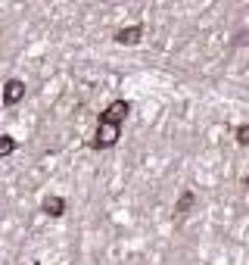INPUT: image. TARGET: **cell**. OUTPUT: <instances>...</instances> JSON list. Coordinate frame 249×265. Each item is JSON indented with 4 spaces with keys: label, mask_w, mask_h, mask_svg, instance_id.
<instances>
[{
    "label": "cell",
    "mask_w": 249,
    "mask_h": 265,
    "mask_svg": "<svg viewBox=\"0 0 249 265\" xmlns=\"http://www.w3.org/2000/svg\"><path fill=\"white\" fill-rule=\"evenodd\" d=\"M118 137H121V125H112V122H100L91 147H112V144H118Z\"/></svg>",
    "instance_id": "1"
},
{
    "label": "cell",
    "mask_w": 249,
    "mask_h": 265,
    "mask_svg": "<svg viewBox=\"0 0 249 265\" xmlns=\"http://www.w3.org/2000/svg\"><path fill=\"white\" fill-rule=\"evenodd\" d=\"M128 113H131L128 100H112V103H109V106H106V110H103L100 122H112V125H121V122L128 119Z\"/></svg>",
    "instance_id": "2"
},
{
    "label": "cell",
    "mask_w": 249,
    "mask_h": 265,
    "mask_svg": "<svg viewBox=\"0 0 249 265\" xmlns=\"http://www.w3.org/2000/svg\"><path fill=\"white\" fill-rule=\"evenodd\" d=\"M144 25L140 22H134V25H128V28H118L115 31V44H125V47H134V44H140V38H144Z\"/></svg>",
    "instance_id": "3"
},
{
    "label": "cell",
    "mask_w": 249,
    "mask_h": 265,
    "mask_svg": "<svg viewBox=\"0 0 249 265\" xmlns=\"http://www.w3.org/2000/svg\"><path fill=\"white\" fill-rule=\"evenodd\" d=\"M22 97H25V81L10 78V81L4 84V103H7V106H16Z\"/></svg>",
    "instance_id": "4"
},
{
    "label": "cell",
    "mask_w": 249,
    "mask_h": 265,
    "mask_svg": "<svg viewBox=\"0 0 249 265\" xmlns=\"http://www.w3.org/2000/svg\"><path fill=\"white\" fill-rule=\"evenodd\" d=\"M41 209L47 212L50 219H63V212H66V200H63V197H56V193H50V197L41 203Z\"/></svg>",
    "instance_id": "5"
},
{
    "label": "cell",
    "mask_w": 249,
    "mask_h": 265,
    "mask_svg": "<svg viewBox=\"0 0 249 265\" xmlns=\"http://www.w3.org/2000/svg\"><path fill=\"white\" fill-rule=\"evenodd\" d=\"M193 203H197V197H193L190 190H184L181 197H177V203H174V216H187V212L193 209Z\"/></svg>",
    "instance_id": "6"
},
{
    "label": "cell",
    "mask_w": 249,
    "mask_h": 265,
    "mask_svg": "<svg viewBox=\"0 0 249 265\" xmlns=\"http://www.w3.org/2000/svg\"><path fill=\"white\" fill-rule=\"evenodd\" d=\"M16 150V140L10 137V134H0V159H4V156H10Z\"/></svg>",
    "instance_id": "7"
},
{
    "label": "cell",
    "mask_w": 249,
    "mask_h": 265,
    "mask_svg": "<svg viewBox=\"0 0 249 265\" xmlns=\"http://www.w3.org/2000/svg\"><path fill=\"white\" fill-rule=\"evenodd\" d=\"M234 137H237V144H240V147H249V125H237Z\"/></svg>",
    "instance_id": "8"
},
{
    "label": "cell",
    "mask_w": 249,
    "mask_h": 265,
    "mask_svg": "<svg viewBox=\"0 0 249 265\" xmlns=\"http://www.w3.org/2000/svg\"><path fill=\"white\" fill-rule=\"evenodd\" d=\"M243 187H246V190H249V178H243Z\"/></svg>",
    "instance_id": "9"
}]
</instances>
